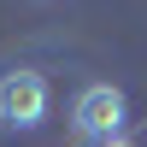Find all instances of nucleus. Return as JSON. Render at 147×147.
Returning a JSON list of instances; mask_svg holds the SVG:
<instances>
[{
  "instance_id": "f257e3e1",
  "label": "nucleus",
  "mask_w": 147,
  "mask_h": 147,
  "mask_svg": "<svg viewBox=\"0 0 147 147\" xmlns=\"http://www.w3.org/2000/svg\"><path fill=\"white\" fill-rule=\"evenodd\" d=\"M124 124H129V100H124L118 82H88V88L77 94V106H71V136L88 141V147L118 141Z\"/></svg>"
},
{
  "instance_id": "f03ea898",
  "label": "nucleus",
  "mask_w": 147,
  "mask_h": 147,
  "mask_svg": "<svg viewBox=\"0 0 147 147\" xmlns=\"http://www.w3.org/2000/svg\"><path fill=\"white\" fill-rule=\"evenodd\" d=\"M41 118H47V77H41L35 65L6 71V77H0V129L30 136Z\"/></svg>"
},
{
  "instance_id": "7ed1b4c3",
  "label": "nucleus",
  "mask_w": 147,
  "mask_h": 147,
  "mask_svg": "<svg viewBox=\"0 0 147 147\" xmlns=\"http://www.w3.org/2000/svg\"><path fill=\"white\" fill-rule=\"evenodd\" d=\"M106 147H136V141H124V136H118V141H106Z\"/></svg>"
}]
</instances>
